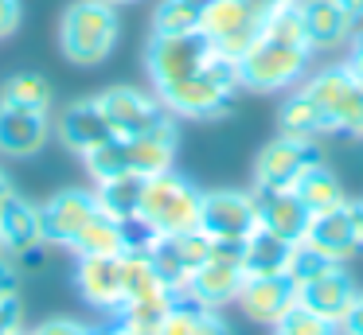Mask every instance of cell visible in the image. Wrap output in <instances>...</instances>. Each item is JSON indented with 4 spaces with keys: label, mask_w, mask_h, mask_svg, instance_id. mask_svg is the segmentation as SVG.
<instances>
[{
    "label": "cell",
    "mask_w": 363,
    "mask_h": 335,
    "mask_svg": "<svg viewBox=\"0 0 363 335\" xmlns=\"http://www.w3.org/2000/svg\"><path fill=\"white\" fill-rule=\"evenodd\" d=\"M274 331L277 335H340V327L328 324L324 316H316L313 308H305V304H293Z\"/></svg>",
    "instance_id": "31"
},
{
    "label": "cell",
    "mask_w": 363,
    "mask_h": 335,
    "mask_svg": "<svg viewBox=\"0 0 363 335\" xmlns=\"http://www.w3.org/2000/svg\"><path fill=\"white\" fill-rule=\"evenodd\" d=\"M340 331L344 335H363V293H355V300H352V308H347Z\"/></svg>",
    "instance_id": "37"
},
{
    "label": "cell",
    "mask_w": 363,
    "mask_h": 335,
    "mask_svg": "<svg viewBox=\"0 0 363 335\" xmlns=\"http://www.w3.org/2000/svg\"><path fill=\"white\" fill-rule=\"evenodd\" d=\"M293 191H297L301 203H305L308 215H320V210H332V207H340V203H347L344 183H340L336 171H332L324 160H316L313 168L301 171V179L293 183Z\"/></svg>",
    "instance_id": "26"
},
{
    "label": "cell",
    "mask_w": 363,
    "mask_h": 335,
    "mask_svg": "<svg viewBox=\"0 0 363 335\" xmlns=\"http://www.w3.org/2000/svg\"><path fill=\"white\" fill-rule=\"evenodd\" d=\"M235 304L242 308L246 319L277 327L285 319V312L297 304V285H293L285 273H274V277H246Z\"/></svg>",
    "instance_id": "17"
},
{
    "label": "cell",
    "mask_w": 363,
    "mask_h": 335,
    "mask_svg": "<svg viewBox=\"0 0 363 335\" xmlns=\"http://www.w3.org/2000/svg\"><path fill=\"white\" fill-rule=\"evenodd\" d=\"M320 160L316 140H301L289 132H277L269 144H262L258 160H254V187L258 191H274V187H293L301 171L313 168Z\"/></svg>",
    "instance_id": "11"
},
{
    "label": "cell",
    "mask_w": 363,
    "mask_h": 335,
    "mask_svg": "<svg viewBox=\"0 0 363 335\" xmlns=\"http://www.w3.org/2000/svg\"><path fill=\"white\" fill-rule=\"evenodd\" d=\"M59 140L79 156L94 152L106 140H113V129H110V121H106L98 98H82V101H74V106H67L63 113H59Z\"/></svg>",
    "instance_id": "21"
},
{
    "label": "cell",
    "mask_w": 363,
    "mask_h": 335,
    "mask_svg": "<svg viewBox=\"0 0 363 335\" xmlns=\"http://www.w3.org/2000/svg\"><path fill=\"white\" fill-rule=\"evenodd\" d=\"M301 16H305V35L313 55L340 51L355 35V16L340 0H301Z\"/></svg>",
    "instance_id": "19"
},
{
    "label": "cell",
    "mask_w": 363,
    "mask_h": 335,
    "mask_svg": "<svg viewBox=\"0 0 363 335\" xmlns=\"http://www.w3.org/2000/svg\"><path fill=\"white\" fill-rule=\"evenodd\" d=\"M20 296V269L16 261L0 257V300H16Z\"/></svg>",
    "instance_id": "35"
},
{
    "label": "cell",
    "mask_w": 363,
    "mask_h": 335,
    "mask_svg": "<svg viewBox=\"0 0 363 335\" xmlns=\"http://www.w3.org/2000/svg\"><path fill=\"white\" fill-rule=\"evenodd\" d=\"M141 176H118V179H102L94 183V203L106 218L113 222H133L137 207H141Z\"/></svg>",
    "instance_id": "28"
},
{
    "label": "cell",
    "mask_w": 363,
    "mask_h": 335,
    "mask_svg": "<svg viewBox=\"0 0 363 335\" xmlns=\"http://www.w3.org/2000/svg\"><path fill=\"white\" fill-rule=\"evenodd\" d=\"M355 35H363V12L355 16Z\"/></svg>",
    "instance_id": "43"
},
{
    "label": "cell",
    "mask_w": 363,
    "mask_h": 335,
    "mask_svg": "<svg viewBox=\"0 0 363 335\" xmlns=\"http://www.w3.org/2000/svg\"><path fill=\"white\" fill-rule=\"evenodd\" d=\"M121 35L118 8L106 0H74L59 23V47L79 67H98L113 55Z\"/></svg>",
    "instance_id": "3"
},
{
    "label": "cell",
    "mask_w": 363,
    "mask_h": 335,
    "mask_svg": "<svg viewBox=\"0 0 363 335\" xmlns=\"http://www.w3.org/2000/svg\"><path fill=\"white\" fill-rule=\"evenodd\" d=\"M199 207H203V191L180 171H160L141 183V207H137V222L149 226L157 238L168 234H188L199 230Z\"/></svg>",
    "instance_id": "2"
},
{
    "label": "cell",
    "mask_w": 363,
    "mask_h": 335,
    "mask_svg": "<svg viewBox=\"0 0 363 335\" xmlns=\"http://www.w3.org/2000/svg\"><path fill=\"white\" fill-rule=\"evenodd\" d=\"M308 59L313 51L308 47H297V43H285V39H274V35H254L250 47L238 55V82L242 90H254V93H269V90H293V86L305 82L308 74Z\"/></svg>",
    "instance_id": "4"
},
{
    "label": "cell",
    "mask_w": 363,
    "mask_h": 335,
    "mask_svg": "<svg viewBox=\"0 0 363 335\" xmlns=\"http://www.w3.org/2000/svg\"><path fill=\"white\" fill-rule=\"evenodd\" d=\"M20 20H24V4L20 0H0V39L12 35L20 28Z\"/></svg>",
    "instance_id": "36"
},
{
    "label": "cell",
    "mask_w": 363,
    "mask_h": 335,
    "mask_svg": "<svg viewBox=\"0 0 363 335\" xmlns=\"http://www.w3.org/2000/svg\"><path fill=\"white\" fill-rule=\"evenodd\" d=\"M254 199H258V226L285 242H301L308 226V210L297 199L293 187H274V191H258L254 187Z\"/></svg>",
    "instance_id": "22"
},
{
    "label": "cell",
    "mask_w": 363,
    "mask_h": 335,
    "mask_svg": "<svg viewBox=\"0 0 363 335\" xmlns=\"http://www.w3.org/2000/svg\"><path fill=\"white\" fill-rule=\"evenodd\" d=\"M328 257H320L313 246H305V242H293V249H289V265H285V277L293 280V285H305V280H313L316 273H324L328 269Z\"/></svg>",
    "instance_id": "32"
},
{
    "label": "cell",
    "mask_w": 363,
    "mask_h": 335,
    "mask_svg": "<svg viewBox=\"0 0 363 335\" xmlns=\"http://www.w3.org/2000/svg\"><path fill=\"white\" fill-rule=\"evenodd\" d=\"M355 280L347 277L344 265H328L324 273H316L313 280H305V285L297 288V304H305V308H313L316 316H324L328 324H344L347 308H352L355 300Z\"/></svg>",
    "instance_id": "18"
},
{
    "label": "cell",
    "mask_w": 363,
    "mask_h": 335,
    "mask_svg": "<svg viewBox=\"0 0 363 335\" xmlns=\"http://www.w3.org/2000/svg\"><path fill=\"white\" fill-rule=\"evenodd\" d=\"M90 335H133V331H129V327H121L118 319H110L106 327H90Z\"/></svg>",
    "instance_id": "39"
},
{
    "label": "cell",
    "mask_w": 363,
    "mask_h": 335,
    "mask_svg": "<svg viewBox=\"0 0 363 335\" xmlns=\"http://www.w3.org/2000/svg\"><path fill=\"white\" fill-rule=\"evenodd\" d=\"M207 0H160L152 12V31H199Z\"/></svg>",
    "instance_id": "30"
},
{
    "label": "cell",
    "mask_w": 363,
    "mask_h": 335,
    "mask_svg": "<svg viewBox=\"0 0 363 335\" xmlns=\"http://www.w3.org/2000/svg\"><path fill=\"white\" fill-rule=\"evenodd\" d=\"M352 215H355V234H359V254H363V199H352Z\"/></svg>",
    "instance_id": "40"
},
{
    "label": "cell",
    "mask_w": 363,
    "mask_h": 335,
    "mask_svg": "<svg viewBox=\"0 0 363 335\" xmlns=\"http://www.w3.org/2000/svg\"><path fill=\"white\" fill-rule=\"evenodd\" d=\"M98 215L94 191L86 187H67V191H55L48 203H40V226H43V242L48 246H67L82 234V226Z\"/></svg>",
    "instance_id": "13"
},
{
    "label": "cell",
    "mask_w": 363,
    "mask_h": 335,
    "mask_svg": "<svg viewBox=\"0 0 363 335\" xmlns=\"http://www.w3.org/2000/svg\"><path fill=\"white\" fill-rule=\"evenodd\" d=\"M0 246L12 261H35L43 254V226H40V207L28 203L24 195L12 191L0 203Z\"/></svg>",
    "instance_id": "16"
},
{
    "label": "cell",
    "mask_w": 363,
    "mask_h": 335,
    "mask_svg": "<svg viewBox=\"0 0 363 335\" xmlns=\"http://www.w3.org/2000/svg\"><path fill=\"white\" fill-rule=\"evenodd\" d=\"M98 106H102L113 137H141V132H152L172 121V113L160 106L157 90H137V86H110L98 93Z\"/></svg>",
    "instance_id": "10"
},
{
    "label": "cell",
    "mask_w": 363,
    "mask_h": 335,
    "mask_svg": "<svg viewBox=\"0 0 363 335\" xmlns=\"http://www.w3.org/2000/svg\"><path fill=\"white\" fill-rule=\"evenodd\" d=\"M199 230L211 242H246L258 230V199H254V191H235V187L203 191Z\"/></svg>",
    "instance_id": "9"
},
{
    "label": "cell",
    "mask_w": 363,
    "mask_h": 335,
    "mask_svg": "<svg viewBox=\"0 0 363 335\" xmlns=\"http://www.w3.org/2000/svg\"><path fill=\"white\" fill-rule=\"evenodd\" d=\"M211 246H215V242L207 238L203 230L168 234V238H157V242L149 246V257H152V265H157L160 280H164V285L172 288L176 296H184L191 273H196L199 265L211 257Z\"/></svg>",
    "instance_id": "12"
},
{
    "label": "cell",
    "mask_w": 363,
    "mask_h": 335,
    "mask_svg": "<svg viewBox=\"0 0 363 335\" xmlns=\"http://www.w3.org/2000/svg\"><path fill=\"white\" fill-rule=\"evenodd\" d=\"M289 249H293V242H285V238H277V234H269L258 226V230L242 242V273L246 277H274V273H285Z\"/></svg>",
    "instance_id": "24"
},
{
    "label": "cell",
    "mask_w": 363,
    "mask_h": 335,
    "mask_svg": "<svg viewBox=\"0 0 363 335\" xmlns=\"http://www.w3.org/2000/svg\"><path fill=\"white\" fill-rule=\"evenodd\" d=\"M12 191H16V187H12V179H9V176H4V171H0V203L9 199V195H12Z\"/></svg>",
    "instance_id": "41"
},
{
    "label": "cell",
    "mask_w": 363,
    "mask_h": 335,
    "mask_svg": "<svg viewBox=\"0 0 363 335\" xmlns=\"http://www.w3.org/2000/svg\"><path fill=\"white\" fill-rule=\"evenodd\" d=\"M344 67H347V70H352V74L363 82V35H352V43H347V59H344Z\"/></svg>",
    "instance_id": "38"
},
{
    "label": "cell",
    "mask_w": 363,
    "mask_h": 335,
    "mask_svg": "<svg viewBox=\"0 0 363 335\" xmlns=\"http://www.w3.org/2000/svg\"><path fill=\"white\" fill-rule=\"evenodd\" d=\"M0 257H9V254H4V246H0ZM9 261H12V257H9Z\"/></svg>",
    "instance_id": "45"
},
{
    "label": "cell",
    "mask_w": 363,
    "mask_h": 335,
    "mask_svg": "<svg viewBox=\"0 0 363 335\" xmlns=\"http://www.w3.org/2000/svg\"><path fill=\"white\" fill-rule=\"evenodd\" d=\"M238 90H242V82H238V62L219 51L207 70L157 90V98L172 117H184V121H211V117H223L235 106Z\"/></svg>",
    "instance_id": "1"
},
{
    "label": "cell",
    "mask_w": 363,
    "mask_h": 335,
    "mask_svg": "<svg viewBox=\"0 0 363 335\" xmlns=\"http://www.w3.org/2000/svg\"><path fill=\"white\" fill-rule=\"evenodd\" d=\"M262 12H266V0H207L199 35L211 39L227 59H238L258 35Z\"/></svg>",
    "instance_id": "8"
},
{
    "label": "cell",
    "mask_w": 363,
    "mask_h": 335,
    "mask_svg": "<svg viewBox=\"0 0 363 335\" xmlns=\"http://www.w3.org/2000/svg\"><path fill=\"white\" fill-rule=\"evenodd\" d=\"M28 319H24V304L16 300H0V335H24Z\"/></svg>",
    "instance_id": "34"
},
{
    "label": "cell",
    "mask_w": 363,
    "mask_h": 335,
    "mask_svg": "<svg viewBox=\"0 0 363 335\" xmlns=\"http://www.w3.org/2000/svg\"><path fill=\"white\" fill-rule=\"evenodd\" d=\"M246 273H242V242H215L211 257L191 273L180 300H191L199 308H227L238 300Z\"/></svg>",
    "instance_id": "7"
},
{
    "label": "cell",
    "mask_w": 363,
    "mask_h": 335,
    "mask_svg": "<svg viewBox=\"0 0 363 335\" xmlns=\"http://www.w3.org/2000/svg\"><path fill=\"white\" fill-rule=\"evenodd\" d=\"M149 335H230V327L219 308H199L191 300H176Z\"/></svg>",
    "instance_id": "23"
},
{
    "label": "cell",
    "mask_w": 363,
    "mask_h": 335,
    "mask_svg": "<svg viewBox=\"0 0 363 335\" xmlns=\"http://www.w3.org/2000/svg\"><path fill=\"white\" fill-rule=\"evenodd\" d=\"M106 4H113V8H118V4H133V0H106Z\"/></svg>",
    "instance_id": "44"
},
{
    "label": "cell",
    "mask_w": 363,
    "mask_h": 335,
    "mask_svg": "<svg viewBox=\"0 0 363 335\" xmlns=\"http://www.w3.org/2000/svg\"><path fill=\"white\" fill-rule=\"evenodd\" d=\"M28 335H90V327L82 324V319L55 316V319H43V324L28 327Z\"/></svg>",
    "instance_id": "33"
},
{
    "label": "cell",
    "mask_w": 363,
    "mask_h": 335,
    "mask_svg": "<svg viewBox=\"0 0 363 335\" xmlns=\"http://www.w3.org/2000/svg\"><path fill=\"white\" fill-rule=\"evenodd\" d=\"M24 335H28V331H24Z\"/></svg>",
    "instance_id": "46"
},
{
    "label": "cell",
    "mask_w": 363,
    "mask_h": 335,
    "mask_svg": "<svg viewBox=\"0 0 363 335\" xmlns=\"http://www.w3.org/2000/svg\"><path fill=\"white\" fill-rule=\"evenodd\" d=\"M129 249V234H125V222H113L98 210L82 234L71 242V254L74 257H121Z\"/></svg>",
    "instance_id": "25"
},
{
    "label": "cell",
    "mask_w": 363,
    "mask_h": 335,
    "mask_svg": "<svg viewBox=\"0 0 363 335\" xmlns=\"http://www.w3.org/2000/svg\"><path fill=\"white\" fill-rule=\"evenodd\" d=\"M277 121H281V132H289V137H301V140L332 137L328 117L320 113V106H316V101L308 98L305 90H301V86H293V93L281 101V113H277Z\"/></svg>",
    "instance_id": "27"
},
{
    "label": "cell",
    "mask_w": 363,
    "mask_h": 335,
    "mask_svg": "<svg viewBox=\"0 0 363 335\" xmlns=\"http://www.w3.org/2000/svg\"><path fill=\"white\" fill-rule=\"evenodd\" d=\"M340 4H344L352 16H359V12H363V0H340Z\"/></svg>",
    "instance_id": "42"
},
{
    "label": "cell",
    "mask_w": 363,
    "mask_h": 335,
    "mask_svg": "<svg viewBox=\"0 0 363 335\" xmlns=\"http://www.w3.org/2000/svg\"><path fill=\"white\" fill-rule=\"evenodd\" d=\"M219 55V47L199 31H152L145 47V70H149L152 90H164L172 82L207 70Z\"/></svg>",
    "instance_id": "5"
},
{
    "label": "cell",
    "mask_w": 363,
    "mask_h": 335,
    "mask_svg": "<svg viewBox=\"0 0 363 335\" xmlns=\"http://www.w3.org/2000/svg\"><path fill=\"white\" fill-rule=\"evenodd\" d=\"M301 90L320 106V113L328 117L332 137H355L363 140V82L344 67L332 62L320 67L316 74H305Z\"/></svg>",
    "instance_id": "6"
},
{
    "label": "cell",
    "mask_w": 363,
    "mask_h": 335,
    "mask_svg": "<svg viewBox=\"0 0 363 335\" xmlns=\"http://www.w3.org/2000/svg\"><path fill=\"white\" fill-rule=\"evenodd\" d=\"M51 140V113H35V109H16L0 106V152L4 156H35Z\"/></svg>",
    "instance_id": "20"
},
{
    "label": "cell",
    "mask_w": 363,
    "mask_h": 335,
    "mask_svg": "<svg viewBox=\"0 0 363 335\" xmlns=\"http://www.w3.org/2000/svg\"><path fill=\"white\" fill-rule=\"evenodd\" d=\"M74 288L102 316H118L125 304V280H121V257H79L74 261Z\"/></svg>",
    "instance_id": "15"
},
{
    "label": "cell",
    "mask_w": 363,
    "mask_h": 335,
    "mask_svg": "<svg viewBox=\"0 0 363 335\" xmlns=\"http://www.w3.org/2000/svg\"><path fill=\"white\" fill-rule=\"evenodd\" d=\"M0 106L51 113V106H55V90H51V82L43 74H35V70H20V74L4 78V86H0Z\"/></svg>",
    "instance_id": "29"
},
{
    "label": "cell",
    "mask_w": 363,
    "mask_h": 335,
    "mask_svg": "<svg viewBox=\"0 0 363 335\" xmlns=\"http://www.w3.org/2000/svg\"><path fill=\"white\" fill-rule=\"evenodd\" d=\"M305 246H313L320 257H328L332 265H344L359 254V234H355V215H352V199L340 203L332 210L308 215L305 226Z\"/></svg>",
    "instance_id": "14"
}]
</instances>
